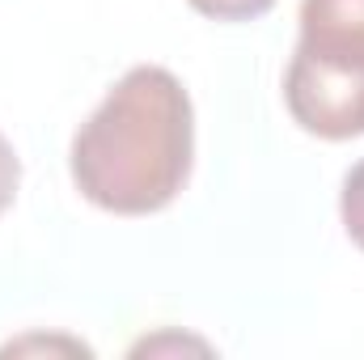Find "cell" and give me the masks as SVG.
<instances>
[{
    "mask_svg": "<svg viewBox=\"0 0 364 360\" xmlns=\"http://www.w3.org/2000/svg\"><path fill=\"white\" fill-rule=\"evenodd\" d=\"M339 212H343V229H348V238L364 250V162L360 166H352L348 179H343Z\"/></svg>",
    "mask_w": 364,
    "mask_h": 360,
    "instance_id": "277c9868",
    "label": "cell"
},
{
    "mask_svg": "<svg viewBox=\"0 0 364 360\" xmlns=\"http://www.w3.org/2000/svg\"><path fill=\"white\" fill-rule=\"evenodd\" d=\"M301 47L364 55V0H301Z\"/></svg>",
    "mask_w": 364,
    "mask_h": 360,
    "instance_id": "3957f363",
    "label": "cell"
},
{
    "mask_svg": "<svg viewBox=\"0 0 364 360\" xmlns=\"http://www.w3.org/2000/svg\"><path fill=\"white\" fill-rule=\"evenodd\" d=\"M17 182H21V162H17L13 144L0 136V216L9 212V203H13V195H17Z\"/></svg>",
    "mask_w": 364,
    "mask_h": 360,
    "instance_id": "8992f818",
    "label": "cell"
},
{
    "mask_svg": "<svg viewBox=\"0 0 364 360\" xmlns=\"http://www.w3.org/2000/svg\"><path fill=\"white\" fill-rule=\"evenodd\" d=\"M195 13L212 17V21H255L272 9L275 0H186Z\"/></svg>",
    "mask_w": 364,
    "mask_h": 360,
    "instance_id": "5b68a950",
    "label": "cell"
},
{
    "mask_svg": "<svg viewBox=\"0 0 364 360\" xmlns=\"http://www.w3.org/2000/svg\"><path fill=\"white\" fill-rule=\"evenodd\" d=\"M195 157V110L170 68L140 64L119 77L73 136V182L93 208L149 216L178 199Z\"/></svg>",
    "mask_w": 364,
    "mask_h": 360,
    "instance_id": "6da1fadb",
    "label": "cell"
},
{
    "mask_svg": "<svg viewBox=\"0 0 364 360\" xmlns=\"http://www.w3.org/2000/svg\"><path fill=\"white\" fill-rule=\"evenodd\" d=\"M288 115L322 140L364 136V55H335L301 47L284 77Z\"/></svg>",
    "mask_w": 364,
    "mask_h": 360,
    "instance_id": "7a4b0ae2",
    "label": "cell"
}]
</instances>
